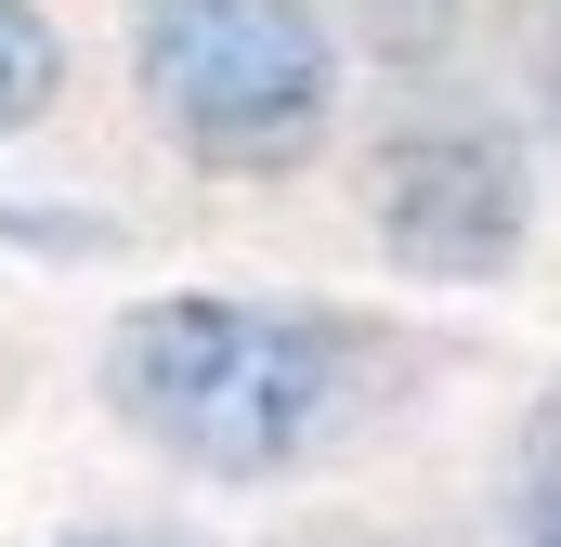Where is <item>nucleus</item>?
<instances>
[{
    "label": "nucleus",
    "instance_id": "nucleus-1",
    "mask_svg": "<svg viewBox=\"0 0 561 547\" xmlns=\"http://www.w3.org/2000/svg\"><path fill=\"white\" fill-rule=\"evenodd\" d=\"M366 339L340 313H275V300H131L105 326V405L144 430L170 469L209 482H275L353 430Z\"/></svg>",
    "mask_w": 561,
    "mask_h": 547
},
{
    "label": "nucleus",
    "instance_id": "nucleus-2",
    "mask_svg": "<svg viewBox=\"0 0 561 547\" xmlns=\"http://www.w3.org/2000/svg\"><path fill=\"white\" fill-rule=\"evenodd\" d=\"M144 105L209 170H300L340 118V39L313 0H157L144 13Z\"/></svg>",
    "mask_w": 561,
    "mask_h": 547
},
{
    "label": "nucleus",
    "instance_id": "nucleus-3",
    "mask_svg": "<svg viewBox=\"0 0 561 547\" xmlns=\"http://www.w3.org/2000/svg\"><path fill=\"white\" fill-rule=\"evenodd\" d=\"M366 222H379V248L431 287H483V274L523 261V235H536V183H523V143L483 131V118H431L379 156V183H366Z\"/></svg>",
    "mask_w": 561,
    "mask_h": 547
},
{
    "label": "nucleus",
    "instance_id": "nucleus-4",
    "mask_svg": "<svg viewBox=\"0 0 561 547\" xmlns=\"http://www.w3.org/2000/svg\"><path fill=\"white\" fill-rule=\"evenodd\" d=\"M66 105V39L39 0H0V143H26L39 118Z\"/></svg>",
    "mask_w": 561,
    "mask_h": 547
},
{
    "label": "nucleus",
    "instance_id": "nucleus-5",
    "mask_svg": "<svg viewBox=\"0 0 561 547\" xmlns=\"http://www.w3.org/2000/svg\"><path fill=\"white\" fill-rule=\"evenodd\" d=\"M510 535L561 547V392L523 417V443H510Z\"/></svg>",
    "mask_w": 561,
    "mask_h": 547
},
{
    "label": "nucleus",
    "instance_id": "nucleus-6",
    "mask_svg": "<svg viewBox=\"0 0 561 547\" xmlns=\"http://www.w3.org/2000/svg\"><path fill=\"white\" fill-rule=\"evenodd\" d=\"M53 547H183V535H157V522H92V535H53Z\"/></svg>",
    "mask_w": 561,
    "mask_h": 547
},
{
    "label": "nucleus",
    "instance_id": "nucleus-7",
    "mask_svg": "<svg viewBox=\"0 0 561 547\" xmlns=\"http://www.w3.org/2000/svg\"><path fill=\"white\" fill-rule=\"evenodd\" d=\"M549 105H561V53H549Z\"/></svg>",
    "mask_w": 561,
    "mask_h": 547
}]
</instances>
